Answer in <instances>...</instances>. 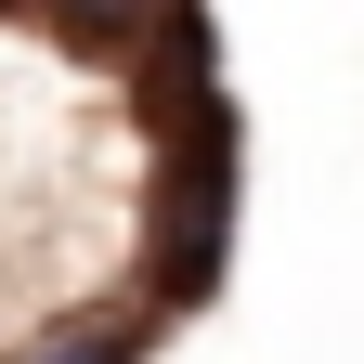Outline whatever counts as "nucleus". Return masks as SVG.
Here are the masks:
<instances>
[{"instance_id":"3","label":"nucleus","mask_w":364,"mask_h":364,"mask_svg":"<svg viewBox=\"0 0 364 364\" xmlns=\"http://www.w3.org/2000/svg\"><path fill=\"white\" fill-rule=\"evenodd\" d=\"M169 338V312L156 299H117V312H65V326H39L26 351H0V364H156Z\"/></svg>"},{"instance_id":"2","label":"nucleus","mask_w":364,"mask_h":364,"mask_svg":"<svg viewBox=\"0 0 364 364\" xmlns=\"http://www.w3.org/2000/svg\"><path fill=\"white\" fill-rule=\"evenodd\" d=\"M26 26L39 39H65V53L91 65H221L208 53V0H26Z\"/></svg>"},{"instance_id":"4","label":"nucleus","mask_w":364,"mask_h":364,"mask_svg":"<svg viewBox=\"0 0 364 364\" xmlns=\"http://www.w3.org/2000/svg\"><path fill=\"white\" fill-rule=\"evenodd\" d=\"M0 26H26V0H0Z\"/></svg>"},{"instance_id":"1","label":"nucleus","mask_w":364,"mask_h":364,"mask_svg":"<svg viewBox=\"0 0 364 364\" xmlns=\"http://www.w3.org/2000/svg\"><path fill=\"white\" fill-rule=\"evenodd\" d=\"M235 208H247V144H235V105L221 91H196V105L169 117V144H156V208H144V287L130 299H156L169 326L182 312H208L221 299V260H235Z\"/></svg>"}]
</instances>
